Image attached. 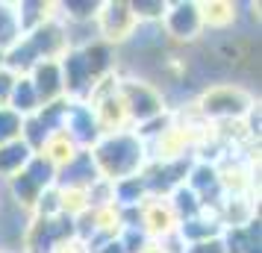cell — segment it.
Instances as JSON below:
<instances>
[{
	"label": "cell",
	"mask_w": 262,
	"mask_h": 253,
	"mask_svg": "<svg viewBox=\"0 0 262 253\" xmlns=\"http://www.w3.org/2000/svg\"><path fill=\"white\" fill-rule=\"evenodd\" d=\"M38 83H41V91H45V95H50V91L56 88V71H53V68H41V74H38Z\"/></svg>",
	"instance_id": "277c9868"
},
{
	"label": "cell",
	"mask_w": 262,
	"mask_h": 253,
	"mask_svg": "<svg viewBox=\"0 0 262 253\" xmlns=\"http://www.w3.org/2000/svg\"><path fill=\"white\" fill-rule=\"evenodd\" d=\"M9 36H12V24H9V15H6L3 9H0V38L6 41Z\"/></svg>",
	"instance_id": "52a82bcc"
},
{
	"label": "cell",
	"mask_w": 262,
	"mask_h": 253,
	"mask_svg": "<svg viewBox=\"0 0 262 253\" xmlns=\"http://www.w3.org/2000/svg\"><path fill=\"white\" fill-rule=\"evenodd\" d=\"M83 171H89V159H80V162H77V165H74V168H68L65 171V180H83Z\"/></svg>",
	"instance_id": "5b68a950"
},
{
	"label": "cell",
	"mask_w": 262,
	"mask_h": 253,
	"mask_svg": "<svg viewBox=\"0 0 262 253\" xmlns=\"http://www.w3.org/2000/svg\"><path fill=\"white\" fill-rule=\"evenodd\" d=\"M30 100H33V91H30V85H21V88H18V103L30 106Z\"/></svg>",
	"instance_id": "ba28073f"
},
{
	"label": "cell",
	"mask_w": 262,
	"mask_h": 253,
	"mask_svg": "<svg viewBox=\"0 0 262 253\" xmlns=\"http://www.w3.org/2000/svg\"><path fill=\"white\" fill-rule=\"evenodd\" d=\"M6 83H9V80H6V77H0V97L6 95Z\"/></svg>",
	"instance_id": "8fae6325"
},
{
	"label": "cell",
	"mask_w": 262,
	"mask_h": 253,
	"mask_svg": "<svg viewBox=\"0 0 262 253\" xmlns=\"http://www.w3.org/2000/svg\"><path fill=\"white\" fill-rule=\"evenodd\" d=\"M18 159H24V147H21V145L6 147V150H3V156H0V168H9V165H15Z\"/></svg>",
	"instance_id": "3957f363"
},
{
	"label": "cell",
	"mask_w": 262,
	"mask_h": 253,
	"mask_svg": "<svg viewBox=\"0 0 262 253\" xmlns=\"http://www.w3.org/2000/svg\"><path fill=\"white\" fill-rule=\"evenodd\" d=\"M121 153H136L133 142L121 139V142H115V145H106V147H103V159L109 162V168H112V171H124V168H130V165H133V159H136V156L121 159Z\"/></svg>",
	"instance_id": "6da1fadb"
},
{
	"label": "cell",
	"mask_w": 262,
	"mask_h": 253,
	"mask_svg": "<svg viewBox=\"0 0 262 253\" xmlns=\"http://www.w3.org/2000/svg\"><path fill=\"white\" fill-rule=\"evenodd\" d=\"M198 253H221V250H218L215 244H209V247H201V250H198Z\"/></svg>",
	"instance_id": "30bf717a"
},
{
	"label": "cell",
	"mask_w": 262,
	"mask_h": 253,
	"mask_svg": "<svg viewBox=\"0 0 262 253\" xmlns=\"http://www.w3.org/2000/svg\"><path fill=\"white\" fill-rule=\"evenodd\" d=\"M191 27H194V12H191V9H180L177 18H174V30H177V33H186Z\"/></svg>",
	"instance_id": "7a4b0ae2"
},
{
	"label": "cell",
	"mask_w": 262,
	"mask_h": 253,
	"mask_svg": "<svg viewBox=\"0 0 262 253\" xmlns=\"http://www.w3.org/2000/svg\"><path fill=\"white\" fill-rule=\"evenodd\" d=\"M18 192H21V194H33V182L21 180V182H18Z\"/></svg>",
	"instance_id": "9c48e42d"
},
{
	"label": "cell",
	"mask_w": 262,
	"mask_h": 253,
	"mask_svg": "<svg viewBox=\"0 0 262 253\" xmlns=\"http://www.w3.org/2000/svg\"><path fill=\"white\" fill-rule=\"evenodd\" d=\"M15 127H18V124H15V118H12V115L0 112V139H6L9 133H15Z\"/></svg>",
	"instance_id": "8992f818"
}]
</instances>
